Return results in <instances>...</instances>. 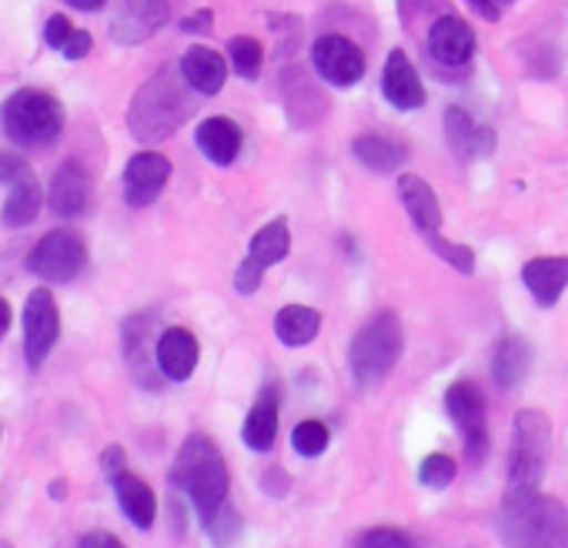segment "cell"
Returning a JSON list of instances; mask_svg holds the SVG:
<instances>
[{"label":"cell","mask_w":568,"mask_h":548,"mask_svg":"<svg viewBox=\"0 0 568 548\" xmlns=\"http://www.w3.org/2000/svg\"><path fill=\"white\" fill-rule=\"evenodd\" d=\"M405 352V332H402V322L395 312H378L355 338H352V348H348V365H352V375L362 388H372V385H382L398 358Z\"/></svg>","instance_id":"cell-5"},{"label":"cell","mask_w":568,"mask_h":548,"mask_svg":"<svg viewBox=\"0 0 568 548\" xmlns=\"http://www.w3.org/2000/svg\"><path fill=\"white\" fill-rule=\"evenodd\" d=\"M71 34H74V24H71L64 14L48 18V24H44V44H48V48L64 51V44L71 41Z\"/></svg>","instance_id":"cell-36"},{"label":"cell","mask_w":568,"mask_h":548,"mask_svg":"<svg viewBox=\"0 0 568 548\" xmlns=\"http://www.w3.org/2000/svg\"><path fill=\"white\" fill-rule=\"evenodd\" d=\"M465 4H468L478 18H485L488 24H495V21L501 18V8L495 4V0H465Z\"/></svg>","instance_id":"cell-43"},{"label":"cell","mask_w":568,"mask_h":548,"mask_svg":"<svg viewBox=\"0 0 568 548\" xmlns=\"http://www.w3.org/2000/svg\"><path fill=\"white\" fill-rule=\"evenodd\" d=\"M445 138H448V148L458 161H471V158H481V154H491L495 151V131L491 128H478L465 108H448L445 111Z\"/></svg>","instance_id":"cell-19"},{"label":"cell","mask_w":568,"mask_h":548,"mask_svg":"<svg viewBox=\"0 0 568 548\" xmlns=\"http://www.w3.org/2000/svg\"><path fill=\"white\" fill-rule=\"evenodd\" d=\"M88 267V244L74 227L48 231L28 254V271L48 285H68Z\"/></svg>","instance_id":"cell-7"},{"label":"cell","mask_w":568,"mask_h":548,"mask_svg":"<svg viewBox=\"0 0 568 548\" xmlns=\"http://www.w3.org/2000/svg\"><path fill=\"white\" fill-rule=\"evenodd\" d=\"M0 124L21 148H51L64 131V108L48 91L21 88L0 108Z\"/></svg>","instance_id":"cell-4"},{"label":"cell","mask_w":568,"mask_h":548,"mask_svg":"<svg viewBox=\"0 0 568 548\" xmlns=\"http://www.w3.org/2000/svg\"><path fill=\"white\" fill-rule=\"evenodd\" d=\"M445 408H448L452 422L462 428L468 458L481 461L485 451H488V425H485V395H481V388L475 382H468V378L448 385Z\"/></svg>","instance_id":"cell-11"},{"label":"cell","mask_w":568,"mask_h":548,"mask_svg":"<svg viewBox=\"0 0 568 548\" xmlns=\"http://www.w3.org/2000/svg\"><path fill=\"white\" fill-rule=\"evenodd\" d=\"M358 548H415L412 535L402 531V528H368L362 538H358Z\"/></svg>","instance_id":"cell-35"},{"label":"cell","mask_w":568,"mask_h":548,"mask_svg":"<svg viewBox=\"0 0 568 548\" xmlns=\"http://www.w3.org/2000/svg\"><path fill=\"white\" fill-rule=\"evenodd\" d=\"M551 455V422L538 408H521L515 415V445L508 461V491H538Z\"/></svg>","instance_id":"cell-6"},{"label":"cell","mask_w":568,"mask_h":548,"mask_svg":"<svg viewBox=\"0 0 568 548\" xmlns=\"http://www.w3.org/2000/svg\"><path fill=\"white\" fill-rule=\"evenodd\" d=\"M101 465H104V475H108V478H118L121 471H128V468H124V448H121V445H108Z\"/></svg>","instance_id":"cell-42"},{"label":"cell","mask_w":568,"mask_h":548,"mask_svg":"<svg viewBox=\"0 0 568 548\" xmlns=\"http://www.w3.org/2000/svg\"><path fill=\"white\" fill-rule=\"evenodd\" d=\"M61 338V312H58V302L48 288H38L28 295V305H24V358H28V368H41L48 362V355L54 352Z\"/></svg>","instance_id":"cell-10"},{"label":"cell","mask_w":568,"mask_h":548,"mask_svg":"<svg viewBox=\"0 0 568 548\" xmlns=\"http://www.w3.org/2000/svg\"><path fill=\"white\" fill-rule=\"evenodd\" d=\"M495 4H498V8H505V4H515V0H495Z\"/></svg>","instance_id":"cell-46"},{"label":"cell","mask_w":568,"mask_h":548,"mask_svg":"<svg viewBox=\"0 0 568 548\" xmlns=\"http://www.w3.org/2000/svg\"><path fill=\"white\" fill-rule=\"evenodd\" d=\"M322 332V315L305 305H284L274 318V335L281 345L288 348H305L318 338Z\"/></svg>","instance_id":"cell-26"},{"label":"cell","mask_w":568,"mask_h":548,"mask_svg":"<svg viewBox=\"0 0 568 548\" xmlns=\"http://www.w3.org/2000/svg\"><path fill=\"white\" fill-rule=\"evenodd\" d=\"M181 74H184V81L191 84L194 94L214 98V94H221V88L227 81V58H221L217 51L197 44L181 58Z\"/></svg>","instance_id":"cell-22"},{"label":"cell","mask_w":568,"mask_h":548,"mask_svg":"<svg viewBox=\"0 0 568 548\" xmlns=\"http://www.w3.org/2000/svg\"><path fill=\"white\" fill-rule=\"evenodd\" d=\"M211 28H214V11L211 8H201V11H194V14H187L181 21L184 34H211Z\"/></svg>","instance_id":"cell-39"},{"label":"cell","mask_w":568,"mask_h":548,"mask_svg":"<svg viewBox=\"0 0 568 548\" xmlns=\"http://www.w3.org/2000/svg\"><path fill=\"white\" fill-rule=\"evenodd\" d=\"M194 141L201 148V154L217 164V168H227L237 161L241 154V144H244V134L241 128L231 121V118H204L194 131Z\"/></svg>","instance_id":"cell-20"},{"label":"cell","mask_w":568,"mask_h":548,"mask_svg":"<svg viewBox=\"0 0 568 548\" xmlns=\"http://www.w3.org/2000/svg\"><path fill=\"white\" fill-rule=\"evenodd\" d=\"M428 54L445 68H462L475 54V31L458 14H442L428 31Z\"/></svg>","instance_id":"cell-14"},{"label":"cell","mask_w":568,"mask_h":548,"mask_svg":"<svg viewBox=\"0 0 568 548\" xmlns=\"http://www.w3.org/2000/svg\"><path fill=\"white\" fill-rule=\"evenodd\" d=\"M398 197L412 217V224L422 231V234H432V231H442V201L435 194V187L418 177V174H402L398 177Z\"/></svg>","instance_id":"cell-21"},{"label":"cell","mask_w":568,"mask_h":548,"mask_svg":"<svg viewBox=\"0 0 568 548\" xmlns=\"http://www.w3.org/2000/svg\"><path fill=\"white\" fill-rule=\"evenodd\" d=\"M201 345L187 328H168L154 345V365L168 382H187L197 368Z\"/></svg>","instance_id":"cell-17"},{"label":"cell","mask_w":568,"mask_h":548,"mask_svg":"<svg viewBox=\"0 0 568 548\" xmlns=\"http://www.w3.org/2000/svg\"><path fill=\"white\" fill-rule=\"evenodd\" d=\"M24 177H31V168H28L24 158H18V154H0V184L11 187V184H18Z\"/></svg>","instance_id":"cell-37"},{"label":"cell","mask_w":568,"mask_h":548,"mask_svg":"<svg viewBox=\"0 0 568 548\" xmlns=\"http://www.w3.org/2000/svg\"><path fill=\"white\" fill-rule=\"evenodd\" d=\"M64 4H71L74 11H101L108 0H64Z\"/></svg>","instance_id":"cell-44"},{"label":"cell","mask_w":568,"mask_h":548,"mask_svg":"<svg viewBox=\"0 0 568 548\" xmlns=\"http://www.w3.org/2000/svg\"><path fill=\"white\" fill-rule=\"evenodd\" d=\"M91 48H94V38L88 34V31H81V28H74V34H71V41L64 44V58L68 61H84L88 54H91Z\"/></svg>","instance_id":"cell-38"},{"label":"cell","mask_w":568,"mask_h":548,"mask_svg":"<svg viewBox=\"0 0 568 548\" xmlns=\"http://www.w3.org/2000/svg\"><path fill=\"white\" fill-rule=\"evenodd\" d=\"M328 442H332V432H328V425L318 422V418H308V422L295 425V432H292V445H295V451L305 455V458H318V455L328 448Z\"/></svg>","instance_id":"cell-32"},{"label":"cell","mask_w":568,"mask_h":548,"mask_svg":"<svg viewBox=\"0 0 568 548\" xmlns=\"http://www.w3.org/2000/svg\"><path fill=\"white\" fill-rule=\"evenodd\" d=\"M352 154L375 174H392L405 164V148L392 138H382V134H362L352 144Z\"/></svg>","instance_id":"cell-27"},{"label":"cell","mask_w":568,"mask_h":548,"mask_svg":"<svg viewBox=\"0 0 568 548\" xmlns=\"http://www.w3.org/2000/svg\"><path fill=\"white\" fill-rule=\"evenodd\" d=\"M312 64L318 78L332 88H355L368 71L362 48L345 34H322L312 44Z\"/></svg>","instance_id":"cell-9"},{"label":"cell","mask_w":568,"mask_h":548,"mask_svg":"<svg viewBox=\"0 0 568 548\" xmlns=\"http://www.w3.org/2000/svg\"><path fill=\"white\" fill-rule=\"evenodd\" d=\"M78 548H128V545L118 535H111V531H88L78 541Z\"/></svg>","instance_id":"cell-41"},{"label":"cell","mask_w":568,"mask_h":548,"mask_svg":"<svg viewBox=\"0 0 568 548\" xmlns=\"http://www.w3.org/2000/svg\"><path fill=\"white\" fill-rule=\"evenodd\" d=\"M148 335H151V315H131L124 322V332H121L124 358H128V365H131V372H134V378L141 385H154L151 382V365L144 358L148 355Z\"/></svg>","instance_id":"cell-29"},{"label":"cell","mask_w":568,"mask_h":548,"mask_svg":"<svg viewBox=\"0 0 568 548\" xmlns=\"http://www.w3.org/2000/svg\"><path fill=\"white\" fill-rule=\"evenodd\" d=\"M241 438L251 451H271L274 438H277V392L264 388L257 395V402L251 405L244 425H241Z\"/></svg>","instance_id":"cell-24"},{"label":"cell","mask_w":568,"mask_h":548,"mask_svg":"<svg viewBox=\"0 0 568 548\" xmlns=\"http://www.w3.org/2000/svg\"><path fill=\"white\" fill-rule=\"evenodd\" d=\"M261 488H264L267 495H284V491L292 488V478H288V471H284V468H271V471H264Z\"/></svg>","instance_id":"cell-40"},{"label":"cell","mask_w":568,"mask_h":548,"mask_svg":"<svg viewBox=\"0 0 568 548\" xmlns=\"http://www.w3.org/2000/svg\"><path fill=\"white\" fill-rule=\"evenodd\" d=\"M204 528H207V538H211L217 548H231V545L241 538V531H244V525H241V515L231 508V501H227V505H224V508H221V511H217V515H214L207 525H204Z\"/></svg>","instance_id":"cell-33"},{"label":"cell","mask_w":568,"mask_h":548,"mask_svg":"<svg viewBox=\"0 0 568 548\" xmlns=\"http://www.w3.org/2000/svg\"><path fill=\"white\" fill-rule=\"evenodd\" d=\"M111 481H114V495H118V505H121V511L128 515V521H131L134 528L148 531V528L154 525V518H158L154 488H151L144 478L131 475V471H121V475L111 478Z\"/></svg>","instance_id":"cell-23"},{"label":"cell","mask_w":568,"mask_h":548,"mask_svg":"<svg viewBox=\"0 0 568 548\" xmlns=\"http://www.w3.org/2000/svg\"><path fill=\"white\" fill-rule=\"evenodd\" d=\"M425 237V244L445 261V264H452L455 271H462V274H475V251L468 247V244H455V241H448V237H442L438 231H432V234H422Z\"/></svg>","instance_id":"cell-31"},{"label":"cell","mask_w":568,"mask_h":548,"mask_svg":"<svg viewBox=\"0 0 568 548\" xmlns=\"http://www.w3.org/2000/svg\"><path fill=\"white\" fill-rule=\"evenodd\" d=\"M382 94L392 108L398 111H418L425 108L428 94H425V84L415 71V64L408 61V54L402 48H395L385 61V71H382Z\"/></svg>","instance_id":"cell-15"},{"label":"cell","mask_w":568,"mask_h":548,"mask_svg":"<svg viewBox=\"0 0 568 548\" xmlns=\"http://www.w3.org/2000/svg\"><path fill=\"white\" fill-rule=\"evenodd\" d=\"M171 18L168 0H118L111 11V38L121 48L151 41Z\"/></svg>","instance_id":"cell-12"},{"label":"cell","mask_w":568,"mask_h":548,"mask_svg":"<svg viewBox=\"0 0 568 548\" xmlns=\"http://www.w3.org/2000/svg\"><path fill=\"white\" fill-rule=\"evenodd\" d=\"M521 282H525L528 295L535 298V305L551 308L561 298V292L568 288V254L531 257L521 267Z\"/></svg>","instance_id":"cell-18"},{"label":"cell","mask_w":568,"mask_h":548,"mask_svg":"<svg viewBox=\"0 0 568 548\" xmlns=\"http://www.w3.org/2000/svg\"><path fill=\"white\" fill-rule=\"evenodd\" d=\"M48 204L58 217H81L91 207V174L81 161H64L54 171Z\"/></svg>","instance_id":"cell-16"},{"label":"cell","mask_w":568,"mask_h":548,"mask_svg":"<svg viewBox=\"0 0 568 548\" xmlns=\"http://www.w3.org/2000/svg\"><path fill=\"white\" fill-rule=\"evenodd\" d=\"M292 251V231H288V221L284 217H274L267 221L247 244V257L237 264V274H234V288L241 295H254L261 288V278L264 271L277 261H284Z\"/></svg>","instance_id":"cell-8"},{"label":"cell","mask_w":568,"mask_h":548,"mask_svg":"<svg viewBox=\"0 0 568 548\" xmlns=\"http://www.w3.org/2000/svg\"><path fill=\"white\" fill-rule=\"evenodd\" d=\"M171 177V161L158 151H141L134 154L128 164H124V177H121V187H124V201L131 207H148L161 197L164 184Z\"/></svg>","instance_id":"cell-13"},{"label":"cell","mask_w":568,"mask_h":548,"mask_svg":"<svg viewBox=\"0 0 568 548\" xmlns=\"http://www.w3.org/2000/svg\"><path fill=\"white\" fill-rule=\"evenodd\" d=\"M227 64L237 78L257 81V74L264 68V48L254 38H231L227 41Z\"/></svg>","instance_id":"cell-30"},{"label":"cell","mask_w":568,"mask_h":548,"mask_svg":"<svg viewBox=\"0 0 568 548\" xmlns=\"http://www.w3.org/2000/svg\"><path fill=\"white\" fill-rule=\"evenodd\" d=\"M495 528L505 548H568V505L541 491H505Z\"/></svg>","instance_id":"cell-1"},{"label":"cell","mask_w":568,"mask_h":548,"mask_svg":"<svg viewBox=\"0 0 568 548\" xmlns=\"http://www.w3.org/2000/svg\"><path fill=\"white\" fill-rule=\"evenodd\" d=\"M191 84L184 81L181 68H161L158 74H151L128 111V128L134 134V141L141 144H158L168 141L187 118H191Z\"/></svg>","instance_id":"cell-2"},{"label":"cell","mask_w":568,"mask_h":548,"mask_svg":"<svg viewBox=\"0 0 568 548\" xmlns=\"http://www.w3.org/2000/svg\"><path fill=\"white\" fill-rule=\"evenodd\" d=\"M531 368V345L521 335H505L491 355V378L498 388H518Z\"/></svg>","instance_id":"cell-25"},{"label":"cell","mask_w":568,"mask_h":548,"mask_svg":"<svg viewBox=\"0 0 568 548\" xmlns=\"http://www.w3.org/2000/svg\"><path fill=\"white\" fill-rule=\"evenodd\" d=\"M452 478H455V461H452L448 455H442V451L428 455V458L422 461V468H418V481H422L425 488H432V491L448 488Z\"/></svg>","instance_id":"cell-34"},{"label":"cell","mask_w":568,"mask_h":548,"mask_svg":"<svg viewBox=\"0 0 568 548\" xmlns=\"http://www.w3.org/2000/svg\"><path fill=\"white\" fill-rule=\"evenodd\" d=\"M11 318H14V315H11V305H8L4 298H0V338H4V335L11 332Z\"/></svg>","instance_id":"cell-45"},{"label":"cell","mask_w":568,"mask_h":548,"mask_svg":"<svg viewBox=\"0 0 568 548\" xmlns=\"http://www.w3.org/2000/svg\"><path fill=\"white\" fill-rule=\"evenodd\" d=\"M171 485H178L191 498L201 525H207L227 505V488H231L221 448L201 432L187 435L171 465Z\"/></svg>","instance_id":"cell-3"},{"label":"cell","mask_w":568,"mask_h":548,"mask_svg":"<svg viewBox=\"0 0 568 548\" xmlns=\"http://www.w3.org/2000/svg\"><path fill=\"white\" fill-rule=\"evenodd\" d=\"M41 204H44V191L34 177H24L18 184H11L8 191V201H4V211H0V217H4L8 227H28L34 224V217L41 214Z\"/></svg>","instance_id":"cell-28"}]
</instances>
